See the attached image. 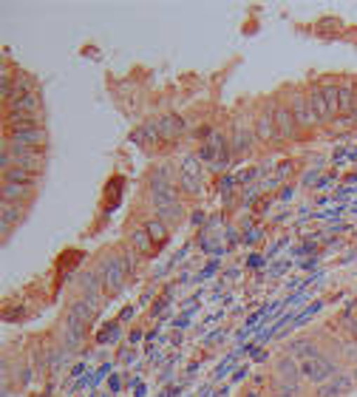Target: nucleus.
Masks as SVG:
<instances>
[{
  "label": "nucleus",
  "instance_id": "obj_23",
  "mask_svg": "<svg viewBox=\"0 0 357 397\" xmlns=\"http://www.w3.org/2000/svg\"><path fill=\"white\" fill-rule=\"evenodd\" d=\"M179 182H182V187H187V193H198V179H193V176H179Z\"/></svg>",
  "mask_w": 357,
  "mask_h": 397
},
{
  "label": "nucleus",
  "instance_id": "obj_25",
  "mask_svg": "<svg viewBox=\"0 0 357 397\" xmlns=\"http://www.w3.org/2000/svg\"><path fill=\"white\" fill-rule=\"evenodd\" d=\"M351 377H354V383H357V366H354V375H351Z\"/></svg>",
  "mask_w": 357,
  "mask_h": 397
},
{
  "label": "nucleus",
  "instance_id": "obj_19",
  "mask_svg": "<svg viewBox=\"0 0 357 397\" xmlns=\"http://www.w3.org/2000/svg\"><path fill=\"white\" fill-rule=\"evenodd\" d=\"M182 130V122H179V116H165L162 122H159V134H162V140H170V137H176Z\"/></svg>",
  "mask_w": 357,
  "mask_h": 397
},
{
  "label": "nucleus",
  "instance_id": "obj_15",
  "mask_svg": "<svg viewBox=\"0 0 357 397\" xmlns=\"http://www.w3.org/2000/svg\"><path fill=\"white\" fill-rule=\"evenodd\" d=\"M354 108H357V94H354V88L340 86V94H337V114L351 116V114H354Z\"/></svg>",
  "mask_w": 357,
  "mask_h": 397
},
{
  "label": "nucleus",
  "instance_id": "obj_21",
  "mask_svg": "<svg viewBox=\"0 0 357 397\" xmlns=\"http://www.w3.org/2000/svg\"><path fill=\"white\" fill-rule=\"evenodd\" d=\"M346 386H349V380H346V377H337V380L332 383V389H329V386L321 389V397H335V394H337L340 389H346Z\"/></svg>",
  "mask_w": 357,
  "mask_h": 397
},
{
  "label": "nucleus",
  "instance_id": "obj_9",
  "mask_svg": "<svg viewBox=\"0 0 357 397\" xmlns=\"http://www.w3.org/2000/svg\"><path fill=\"white\" fill-rule=\"evenodd\" d=\"M26 128H43L40 114H9L6 116V134L9 130H26Z\"/></svg>",
  "mask_w": 357,
  "mask_h": 397
},
{
  "label": "nucleus",
  "instance_id": "obj_7",
  "mask_svg": "<svg viewBox=\"0 0 357 397\" xmlns=\"http://www.w3.org/2000/svg\"><path fill=\"white\" fill-rule=\"evenodd\" d=\"M275 377H278L283 386H292V389H298V383L304 380V377H301V366L295 363V358H281V361L275 363Z\"/></svg>",
  "mask_w": 357,
  "mask_h": 397
},
{
  "label": "nucleus",
  "instance_id": "obj_12",
  "mask_svg": "<svg viewBox=\"0 0 357 397\" xmlns=\"http://www.w3.org/2000/svg\"><path fill=\"white\" fill-rule=\"evenodd\" d=\"M68 315L74 318L77 323L88 326V323H91V321L97 318V309H91V307H88V304H86V301L80 298V301H71V307H68Z\"/></svg>",
  "mask_w": 357,
  "mask_h": 397
},
{
  "label": "nucleus",
  "instance_id": "obj_4",
  "mask_svg": "<svg viewBox=\"0 0 357 397\" xmlns=\"http://www.w3.org/2000/svg\"><path fill=\"white\" fill-rule=\"evenodd\" d=\"M125 264L119 261V258H114V255H108L105 261H102V267H100V281H102V287L111 292V295H116V292H122V287H125Z\"/></svg>",
  "mask_w": 357,
  "mask_h": 397
},
{
  "label": "nucleus",
  "instance_id": "obj_10",
  "mask_svg": "<svg viewBox=\"0 0 357 397\" xmlns=\"http://www.w3.org/2000/svg\"><path fill=\"white\" fill-rule=\"evenodd\" d=\"M9 114H40V97H37V91L12 100L9 102Z\"/></svg>",
  "mask_w": 357,
  "mask_h": 397
},
{
  "label": "nucleus",
  "instance_id": "obj_18",
  "mask_svg": "<svg viewBox=\"0 0 357 397\" xmlns=\"http://www.w3.org/2000/svg\"><path fill=\"white\" fill-rule=\"evenodd\" d=\"M247 145H250L247 125H244V122H238V125H236V140H233V151H236L238 156H244V154H247Z\"/></svg>",
  "mask_w": 357,
  "mask_h": 397
},
{
  "label": "nucleus",
  "instance_id": "obj_3",
  "mask_svg": "<svg viewBox=\"0 0 357 397\" xmlns=\"http://www.w3.org/2000/svg\"><path fill=\"white\" fill-rule=\"evenodd\" d=\"M9 142L12 148H29V151H46L48 145V134L46 128H26V130H9Z\"/></svg>",
  "mask_w": 357,
  "mask_h": 397
},
{
  "label": "nucleus",
  "instance_id": "obj_5",
  "mask_svg": "<svg viewBox=\"0 0 357 397\" xmlns=\"http://www.w3.org/2000/svg\"><path fill=\"white\" fill-rule=\"evenodd\" d=\"M272 122H275V130H278V137L283 140H290L295 137V116L290 111V105H281V102H272Z\"/></svg>",
  "mask_w": 357,
  "mask_h": 397
},
{
  "label": "nucleus",
  "instance_id": "obj_11",
  "mask_svg": "<svg viewBox=\"0 0 357 397\" xmlns=\"http://www.w3.org/2000/svg\"><path fill=\"white\" fill-rule=\"evenodd\" d=\"M34 196V187H23V184H12V182H4V202H29Z\"/></svg>",
  "mask_w": 357,
  "mask_h": 397
},
{
  "label": "nucleus",
  "instance_id": "obj_20",
  "mask_svg": "<svg viewBox=\"0 0 357 397\" xmlns=\"http://www.w3.org/2000/svg\"><path fill=\"white\" fill-rule=\"evenodd\" d=\"M23 216V210L18 208V205H12V202H4V224H9V222H18Z\"/></svg>",
  "mask_w": 357,
  "mask_h": 397
},
{
  "label": "nucleus",
  "instance_id": "obj_8",
  "mask_svg": "<svg viewBox=\"0 0 357 397\" xmlns=\"http://www.w3.org/2000/svg\"><path fill=\"white\" fill-rule=\"evenodd\" d=\"M278 137V130H275V122H272V102L267 105V111H261L255 116V140L261 142H272Z\"/></svg>",
  "mask_w": 357,
  "mask_h": 397
},
{
  "label": "nucleus",
  "instance_id": "obj_16",
  "mask_svg": "<svg viewBox=\"0 0 357 397\" xmlns=\"http://www.w3.org/2000/svg\"><path fill=\"white\" fill-rule=\"evenodd\" d=\"M130 247L139 253V255H148L154 250V238L148 236V230H133L130 233Z\"/></svg>",
  "mask_w": 357,
  "mask_h": 397
},
{
  "label": "nucleus",
  "instance_id": "obj_24",
  "mask_svg": "<svg viewBox=\"0 0 357 397\" xmlns=\"http://www.w3.org/2000/svg\"><path fill=\"white\" fill-rule=\"evenodd\" d=\"M295 391L298 389H292V386H275L272 389V397H295Z\"/></svg>",
  "mask_w": 357,
  "mask_h": 397
},
{
  "label": "nucleus",
  "instance_id": "obj_17",
  "mask_svg": "<svg viewBox=\"0 0 357 397\" xmlns=\"http://www.w3.org/2000/svg\"><path fill=\"white\" fill-rule=\"evenodd\" d=\"M145 230H148V236L154 238V244H162V241L168 238V224H165L162 219H148Z\"/></svg>",
  "mask_w": 357,
  "mask_h": 397
},
{
  "label": "nucleus",
  "instance_id": "obj_13",
  "mask_svg": "<svg viewBox=\"0 0 357 397\" xmlns=\"http://www.w3.org/2000/svg\"><path fill=\"white\" fill-rule=\"evenodd\" d=\"M309 105H312V111H315L318 119H329V116H335L332 108H329V102H326V97H323V91H321V86H315V88L309 91Z\"/></svg>",
  "mask_w": 357,
  "mask_h": 397
},
{
  "label": "nucleus",
  "instance_id": "obj_1",
  "mask_svg": "<svg viewBox=\"0 0 357 397\" xmlns=\"http://www.w3.org/2000/svg\"><path fill=\"white\" fill-rule=\"evenodd\" d=\"M301 377L307 380V383H315V386H323L326 380H332V377H337V366L332 363V361H326V358H321V355H312V358H304L301 363Z\"/></svg>",
  "mask_w": 357,
  "mask_h": 397
},
{
  "label": "nucleus",
  "instance_id": "obj_6",
  "mask_svg": "<svg viewBox=\"0 0 357 397\" xmlns=\"http://www.w3.org/2000/svg\"><path fill=\"white\" fill-rule=\"evenodd\" d=\"M290 111H292L298 128H312L318 122V116H315V111L309 105V97H304V94H292L290 97Z\"/></svg>",
  "mask_w": 357,
  "mask_h": 397
},
{
  "label": "nucleus",
  "instance_id": "obj_22",
  "mask_svg": "<svg viewBox=\"0 0 357 397\" xmlns=\"http://www.w3.org/2000/svg\"><path fill=\"white\" fill-rule=\"evenodd\" d=\"M182 173H184V176H193V179H196V176H198V159L187 156V159H184V165H182Z\"/></svg>",
  "mask_w": 357,
  "mask_h": 397
},
{
  "label": "nucleus",
  "instance_id": "obj_14",
  "mask_svg": "<svg viewBox=\"0 0 357 397\" xmlns=\"http://www.w3.org/2000/svg\"><path fill=\"white\" fill-rule=\"evenodd\" d=\"M4 182L23 184V187H34V182H37V173H32V170H23V168H6V170H4Z\"/></svg>",
  "mask_w": 357,
  "mask_h": 397
},
{
  "label": "nucleus",
  "instance_id": "obj_2",
  "mask_svg": "<svg viewBox=\"0 0 357 397\" xmlns=\"http://www.w3.org/2000/svg\"><path fill=\"white\" fill-rule=\"evenodd\" d=\"M46 165L43 151H29V148H4V170L6 168H23L32 173H40V168Z\"/></svg>",
  "mask_w": 357,
  "mask_h": 397
}]
</instances>
